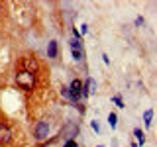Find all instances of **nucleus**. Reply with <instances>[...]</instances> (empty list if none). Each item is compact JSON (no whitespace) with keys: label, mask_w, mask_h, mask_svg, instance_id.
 <instances>
[{"label":"nucleus","mask_w":157,"mask_h":147,"mask_svg":"<svg viewBox=\"0 0 157 147\" xmlns=\"http://www.w3.org/2000/svg\"><path fill=\"white\" fill-rule=\"evenodd\" d=\"M16 82H18V86L24 88V90H33V86H36V77L26 73V71H22V73L16 75Z\"/></svg>","instance_id":"nucleus-1"},{"label":"nucleus","mask_w":157,"mask_h":147,"mask_svg":"<svg viewBox=\"0 0 157 147\" xmlns=\"http://www.w3.org/2000/svg\"><path fill=\"white\" fill-rule=\"evenodd\" d=\"M22 65H24V71L29 73V75H36L37 69H39L37 61H36V59H32V57H24L22 59Z\"/></svg>","instance_id":"nucleus-2"},{"label":"nucleus","mask_w":157,"mask_h":147,"mask_svg":"<svg viewBox=\"0 0 157 147\" xmlns=\"http://www.w3.org/2000/svg\"><path fill=\"white\" fill-rule=\"evenodd\" d=\"M47 135H49V122L47 120H41L36 126V137H37V139H45Z\"/></svg>","instance_id":"nucleus-3"},{"label":"nucleus","mask_w":157,"mask_h":147,"mask_svg":"<svg viewBox=\"0 0 157 147\" xmlns=\"http://www.w3.org/2000/svg\"><path fill=\"white\" fill-rule=\"evenodd\" d=\"M71 51H73L75 61H81L82 59V47H81V41H78V39H73L71 41Z\"/></svg>","instance_id":"nucleus-4"},{"label":"nucleus","mask_w":157,"mask_h":147,"mask_svg":"<svg viewBox=\"0 0 157 147\" xmlns=\"http://www.w3.org/2000/svg\"><path fill=\"white\" fill-rule=\"evenodd\" d=\"M12 139V131H10L8 126L0 124V143H8V141Z\"/></svg>","instance_id":"nucleus-5"},{"label":"nucleus","mask_w":157,"mask_h":147,"mask_svg":"<svg viewBox=\"0 0 157 147\" xmlns=\"http://www.w3.org/2000/svg\"><path fill=\"white\" fill-rule=\"evenodd\" d=\"M69 90H71V94L75 96V98H78L82 94V85H81V81H73L71 82V88H69Z\"/></svg>","instance_id":"nucleus-6"},{"label":"nucleus","mask_w":157,"mask_h":147,"mask_svg":"<svg viewBox=\"0 0 157 147\" xmlns=\"http://www.w3.org/2000/svg\"><path fill=\"white\" fill-rule=\"evenodd\" d=\"M47 55L49 57H57V41H49V47H47Z\"/></svg>","instance_id":"nucleus-7"},{"label":"nucleus","mask_w":157,"mask_h":147,"mask_svg":"<svg viewBox=\"0 0 157 147\" xmlns=\"http://www.w3.org/2000/svg\"><path fill=\"white\" fill-rule=\"evenodd\" d=\"M75 134H77V126L75 124H71L67 127V135H69V139H71V137H75Z\"/></svg>","instance_id":"nucleus-8"},{"label":"nucleus","mask_w":157,"mask_h":147,"mask_svg":"<svg viewBox=\"0 0 157 147\" xmlns=\"http://www.w3.org/2000/svg\"><path fill=\"white\" fill-rule=\"evenodd\" d=\"M151 118H153V112L151 110H147L145 114H144V120H145V126H149L151 124Z\"/></svg>","instance_id":"nucleus-9"},{"label":"nucleus","mask_w":157,"mask_h":147,"mask_svg":"<svg viewBox=\"0 0 157 147\" xmlns=\"http://www.w3.org/2000/svg\"><path fill=\"white\" fill-rule=\"evenodd\" d=\"M86 88H88L86 92H94V88H96V82L92 81V78H88V82H86Z\"/></svg>","instance_id":"nucleus-10"},{"label":"nucleus","mask_w":157,"mask_h":147,"mask_svg":"<svg viewBox=\"0 0 157 147\" xmlns=\"http://www.w3.org/2000/svg\"><path fill=\"white\" fill-rule=\"evenodd\" d=\"M63 96H65V98H69L71 102H75V100H77V98L71 94V90H69V88H63Z\"/></svg>","instance_id":"nucleus-11"},{"label":"nucleus","mask_w":157,"mask_h":147,"mask_svg":"<svg viewBox=\"0 0 157 147\" xmlns=\"http://www.w3.org/2000/svg\"><path fill=\"white\" fill-rule=\"evenodd\" d=\"M108 124H110L112 127H116V114H110V116H108Z\"/></svg>","instance_id":"nucleus-12"},{"label":"nucleus","mask_w":157,"mask_h":147,"mask_svg":"<svg viewBox=\"0 0 157 147\" xmlns=\"http://www.w3.org/2000/svg\"><path fill=\"white\" fill-rule=\"evenodd\" d=\"M134 134H136V137H137V141H140V143H144V134H141V130H136Z\"/></svg>","instance_id":"nucleus-13"},{"label":"nucleus","mask_w":157,"mask_h":147,"mask_svg":"<svg viewBox=\"0 0 157 147\" xmlns=\"http://www.w3.org/2000/svg\"><path fill=\"white\" fill-rule=\"evenodd\" d=\"M63 147H77V143H75V141H73V139H69V141H67V143L63 145Z\"/></svg>","instance_id":"nucleus-14"},{"label":"nucleus","mask_w":157,"mask_h":147,"mask_svg":"<svg viewBox=\"0 0 157 147\" xmlns=\"http://www.w3.org/2000/svg\"><path fill=\"white\" fill-rule=\"evenodd\" d=\"M114 102H116V104L122 108V98H120V96H114Z\"/></svg>","instance_id":"nucleus-15"},{"label":"nucleus","mask_w":157,"mask_h":147,"mask_svg":"<svg viewBox=\"0 0 157 147\" xmlns=\"http://www.w3.org/2000/svg\"><path fill=\"white\" fill-rule=\"evenodd\" d=\"M92 130H94V131H100V126H98L96 122H92Z\"/></svg>","instance_id":"nucleus-16"}]
</instances>
